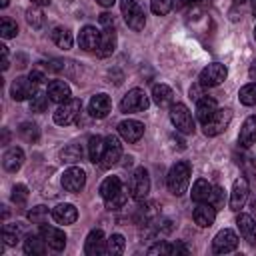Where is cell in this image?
I'll return each mask as SVG.
<instances>
[{
    "label": "cell",
    "instance_id": "4",
    "mask_svg": "<svg viewBox=\"0 0 256 256\" xmlns=\"http://www.w3.org/2000/svg\"><path fill=\"white\" fill-rule=\"evenodd\" d=\"M80 112H82V102L78 98H70L66 102H62L56 112H54V122L58 126H70L74 124L78 118H80Z\"/></svg>",
    "mask_w": 256,
    "mask_h": 256
},
{
    "label": "cell",
    "instance_id": "41",
    "mask_svg": "<svg viewBox=\"0 0 256 256\" xmlns=\"http://www.w3.org/2000/svg\"><path fill=\"white\" fill-rule=\"evenodd\" d=\"M128 190H130V188L126 186V188H122L112 200H106V208H108V210H118V208H122V206L126 204V200H128Z\"/></svg>",
    "mask_w": 256,
    "mask_h": 256
},
{
    "label": "cell",
    "instance_id": "40",
    "mask_svg": "<svg viewBox=\"0 0 256 256\" xmlns=\"http://www.w3.org/2000/svg\"><path fill=\"white\" fill-rule=\"evenodd\" d=\"M0 34H2V38H14L18 34V24L10 18H2L0 20Z\"/></svg>",
    "mask_w": 256,
    "mask_h": 256
},
{
    "label": "cell",
    "instance_id": "37",
    "mask_svg": "<svg viewBox=\"0 0 256 256\" xmlns=\"http://www.w3.org/2000/svg\"><path fill=\"white\" fill-rule=\"evenodd\" d=\"M106 246H108V254H122L124 248H126V240H124L122 234H112L108 238Z\"/></svg>",
    "mask_w": 256,
    "mask_h": 256
},
{
    "label": "cell",
    "instance_id": "30",
    "mask_svg": "<svg viewBox=\"0 0 256 256\" xmlns=\"http://www.w3.org/2000/svg\"><path fill=\"white\" fill-rule=\"evenodd\" d=\"M46 240L42 236H34V234H28L26 240H24V252L30 254V256H42L46 252Z\"/></svg>",
    "mask_w": 256,
    "mask_h": 256
},
{
    "label": "cell",
    "instance_id": "44",
    "mask_svg": "<svg viewBox=\"0 0 256 256\" xmlns=\"http://www.w3.org/2000/svg\"><path fill=\"white\" fill-rule=\"evenodd\" d=\"M26 20H28V24H30L32 28H40V26L44 24V16H42V12H40L36 6H32V8L26 10Z\"/></svg>",
    "mask_w": 256,
    "mask_h": 256
},
{
    "label": "cell",
    "instance_id": "26",
    "mask_svg": "<svg viewBox=\"0 0 256 256\" xmlns=\"http://www.w3.org/2000/svg\"><path fill=\"white\" fill-rule=\"evenodd\" d=\"M218 110V102L212 98V96H202L198 102H196V116L202 124H206Z\"/></svg>",
    "mask_w": 256,
    "mask_h": 256
},
{
    "label": "cell",
    "instance_id": "14",
    "mask_svg": "<svg viewBox=\"0 0 256 256\" xmlns=\"http://www.w3.org/2000/svg\"><path fill=\"white\" fill-rule=\"evenodd\" d=\"M110 110H112V102H110V96L108 94H94L90 98V102H88V112L96 120L106 118L110 114Z\"/></svg>",
    "mask_w": 256,
    "mask_h": 256
},
{
    "label": "cell",
    "instance_id": "57",
    "mask_svg": "<svg viewBox=\"0 0 256 256\" xmlns=\"http://www.w3.org/2000/svg\"><path fill=\"white\" fill-rule=\"evenodd\" d=\"M254 38H256V26H254Z\"/></svg>",
    "mask_w": 256,
    "mask_h": 256
},
{
    "label": "cell",
    "instance_id": "8",
    "mask_svg": "<svg viewBox=\"0 0 256 256\" xmlns=\"http://www.w3.org/2000/svg\"><path fill=\"white\" fill-rule=\"evenodd\" d=\"M230 120H232V110L230 108H218L216 114L206 124H202L204 126V134L206 136H218V134H222L230 126Z\"/></svg>",
    "mask_w": 256,
    "mask_h": 256
},
{
    "label": "cell",
    "instance_id": "6",
    "mask_svg": "<svg viewBox=\"0 0 256 256\" xmlns=\"http://www.w3.org/2000/svg\"><path fill=\"white\" fill-rule=\"evenodd\" d=\"M150 106V100L146 96V92L142 88H132L126 92V96L120 102V110L124 114H132V112H144Z\"/></svg>",
    "mask_w": 256,
    "mask_h": 256
},
{
    "label": "cell",
    "instance_id": "32",
    "mask_svg": "<svg viewBox=\"0 0 256 256\" xmlns=\"http://www.w3.org/2000/svg\"><path fill=\"white\" fill-rule=\"evenodd\" d=\"M104 144H106V138L94 134L88 138V156H90V162H100L102 158V152H104Z\"/></svg>",
    "mask_w": 256,
    "mask_h": 256
},
{
    "label": "cell",
    "instance_id": "35",
    "mask_svg": "<svg viewBox=\"0 0 256 256\" xmlns=\"http://www.w3.org/2000/svg\"><path fill=\"white\" fill-rule=\"evenodd\" d=\"M18 134H20L26 142H36L38 136H40V130H38V126H36L34 122H22L20 128H18Z\"/></svg>",
    "mask_w": 256,
    "mask_h": 256
},
{
    "label": "cell",
    "instance_id": "12",
    "mask_svg": "<svg viewBox=\"0 0 256 256\" xmlns=\"http://www.w3.org/2000/svg\"><path fill=\"white\" fill-rule=\"evenodd\" d=\"M36 92H38V86H36L30 78H24V76L16 78V80L12 82V86H10V94H12V98H14L16 102H22V100H26V98H32Z\"/></svg>",
    "mask_w": 256,
    "mask_h": 256
},
{
    "label": "cell",
    "instance_id": "19",
    "mask_svg": "<svg viewBox=\"0 0 256 256\" xmlns=\"http://www.w3.org/2000/svg\"><path fill=\"white\" fill-rule=\"evenodd\" d=\"M100 30H96L94 26H84L82 30H80V34H78V44H80V48L82 50H86V52H96V48H98V44H100Z\"/></svg>",
    "mask_w": 256,
    "mask_h": 256
},
{
    "label": "cell",
    "instance_id": "29",
    "mask_svg": "<svg viewBox=\"0 0 256 256\" xmlns=\"http://www.w3.org/2000/svg\"><path fill=\"white\" fill-rule=\"evenodd\" d=\"M212 188H214V186H212L208 180L198 178V180L194 182V186H192L190 196H192L194 202H208V198H210V194H212Z\"/></svg>",
    "mask_w": 256,
    "mask_h": 256
},
{
    "label": "cell",
    "instance_id": "18",
    "mask_svg": "<svg viewBox=\"0 0 256 256\" xmlns=\"http://www.w3.org/2000/svg\"><path fill=\"white\" fill-rule=\"evenodd\" d=\"M192 218L200 228H210L216 220V208L210 202H198V206L192 212Z\"/></svg>",
    "mask_w": 256,
    "mask_h": 256
},
{
    "label": "cell",
    "instance_id": "42",
    "mask_svg": "<svg viewBox=\"0 0 256 256\" xmlns=\"http://www.w3.org/2000/svg\"><path fill=\"white\" fill-rule=\"evenodd\" d=\"M26 200H28V188H26L24 184H16V186L12 188V202H14L16 206H24Z\"/></svg>",
    "mask_w": 256,
    "mask_h": 256
},
{
    "label": "cell",
    "instance_id": "56",
    "mask_svg": "<svg viewBox=\"0 0 256 256\" xmlns=\"http://www.w3.org/2000/svg\"><path fill=\"white\" fill-rule=\"evenodd\" d=\"M246 0H234V4H244Z\"/></svg>",
    "mask_w": 256,
    "mask_h": 256
},
{
    "label": "cell",
    "instance_id": "36",
    "mask_svg": "<svg viewBox=\"0 0 256 256\" xmlns=\"http://www.w3.org/2000/svg\"><path fill=\"white\" fill-rule=\"evenodd\" d=\"M48 216H52V212L46 208V206H34L30 212H28V220L32 222V224H46V220H48Z\"/></svg>",
    "mask_w": 256,
    "mask_h": 256
},
{
    "label": "cell",
    "instance_id": "20",
    "mask_svg": "<svg viewBox=\"0 0 256 256\" xmlns=\"http://www.w3.org/2000/svg\"><path fill=\"white\" fill-rule=\"evenodd\" d=\"M236 226H238V230H240V236H242L248 244H254V242H256V222H254V218H252L250 214L240 212V214L236 216Z\"/></svg>",
    "mask_w": 256,
    "mask_h": 256
},
{
    "label": "cell",
    "instance_id": "7",
    "mask_svg": "<svg viewBox=\"0 0 256 256\" xmlns=\"http://www.w3.org/2000/svg\"><path fill=\"white\" fill-rule=\"evenodd\" d=\"M228 76V68L220 62H212L208 64L206 68H202L200 76H198V82L204 86V88H212V86H218L226 80Z\"/></svg>",
    "mask_w": 256,
    "mask_h": 256
},
{
    "label": "cell",
    "instance_id": "16",
    "mask_svg": "<svg viewBox=\"0 0 256 256\" xmlns=\"http://www.w3.org/2000/svg\"><path fill=\"white\" fill-rule=\"evenodd\" d=\"M108 240H104V232L102 230H92L88 236H86V242H84V252L88 256H100V254H108V246H106Z\"/></svg>",
    "mask_w": 256,
    "mask_h": 256
},
{
    "label": "cell",
    "instance_id": "13",
    "mask_svg": "<svg viewBox=\"0 0 256 256\" xmlns=\"http://www.w3.org/2000/svg\"><path fill=\"white\" fill-rule=\"evenodd\" d=\"M40 236H42V238L46 240V244H48L52 250H56V252L64 250V246H66V234H64L60 228H56V226L40 224Z\"/></svg>",
    "mask_w": 256,
    "mask_h": 256
},
{
    "label": "cell",
    "instance_id": "53",
    "mask_svg": "<svg viewBox=\"0 0 256 256\" xmlns=\"http://www.w3.org/2000/svg\"><path fill=\"white\" fill-rule=\"evenodd\" d=\"M34 6H48L50 4V0H30Z\"/></svg>",
    "mask_w": 256,
    "mask_h": 256
},
{
    "label": "cell",
    "instance_id": "25",
    "mask_svg": "<svg viewBox=\"0 0 256 256\" xmlns=\"http://www.w3.org/2000/svg\"><path fill=\"white\" fill-rule=\"evenodd\" d=\"M46 94H48L50 102H58V104L70 100V96H72V94H70V86H68L64 80H52V82L48 84Z\"/></svg>",
    "mask_w": 256,
    "mask_h": 256
},
{
    "label": "cell",
    "instance_id": "9",
    "mask_svg": "<svg viewBox=\"0 0 256 256\" xmlns=\"http://www.w3.org/2000/svg\"><path fill=\"white\" fill-rule=\"evenodd\" d=\"M84 184H86V172L80 166H70L68 170H64V174H62V188L66 192L76 194V192H80L84 188Z\"/></svg>",
    "mask_w": 256,
    "mask_h": 256
},
{
    "label": "cell",
    "instance_id": "52",
    "mask_svg": "<svg viewBox=\"0 0 256 256\" xmlns=\"http://www.w3.org/2000/svg\"><path fill=\"white\" fill-rule=\"evenodd\" d=\"M96 2H98L100 6H104V8H110V6H112L116 0H96Z\"/></svg>",
    "mask_w": 256,
    "mask_h": 256
},
{
    "label": "cell",
    "instance_id": "47",
    "mask_svg": "<svg viewBox=\"0 0 256 256\" xmlns=\"http://www.w3.org/2000/svg\"><path fill=\"white\" fill-rule=\"evenodd\" d=\"M28 78H30V80H32L36 86H40V84L44 82V72L36 68V70H32V72H30V76H28Z\"/></svg>",
    "mask_w": 256,
    "mask_h": 256
},
{
    "label": "cell",
    "instance_id": "11",
    "mask_svg": "<svg viewBox=\"0 0 256 256\" xmlns=\"http://www.w3.org/2000/svg\"><path fill=\"white\" fill-rule=\"evenodd\" d=\"M122 158V144L116 136H108L106 138V144H104V152H102V158H100V166L102 168H110L114 166L118 160Z\"/></svg>",
    "mask_w": 256,
    "mask_h": 256
},
{
    "label": "cell",
    "instance_id": "48",
    "mask_svg": "<svg viewBox=\"0 0 256 256\" xmlns=\"http://www.w3.org/2000/svg\"><path fill=\"white\" fill-rule=\"evenodd\" d=\"M200 88H204V86H202V84H200V82H198V84H196V86H192V88H190V98H194V100H196V102H198V100H200V98H202V96H204V94H202V90H200Z\"/></svg>",
    "mask_w": 256,
    "mask_h": 256
},
{
    "label": "cell",
    "instance_id": "50",
    "mask_svg": "<svg viewBox=\"0 0 256 256\" xmlns=\"http://www.w3.org/2000/svg\"><path fill=\"white\" fill-rule=\"evenodd\" d=\"M196 2H202V0H178L176 8H184V6H190V4H196Z\"/></svg>",
    "mask_w": 256,
    "mask_h": 256
},
{
    "label": "cell",
    "instance_id": "51",
    "mask_svg": "<svg viewBox=\"0 0 256 256\" xmlns=\"http://www.w3.org/2000/svg\"><path fill=\"white\" fill-rule=\"evenodd\" d=\"M248 76H250L252 80H256V60L250 64V68H248Z\"/></svg>",
    "mask_w": 256,
    "mask_h": 256
},
{
    "label": "cell",
    "instance_id": "54",
    "mask_svg": "<svg viewBox=\"0 0 256 256\" xmlns=\"http://www.w3.org/2000/svg\"><path fill=\"white\" fill-rule=\"evenodd\" d=\"M252 2V12H254V16H256V0H250Z\"/></svg>",
    "mask_w": 256,
    "mask_h": 256
},
{
    "label": "cell",
    "instance_id": "33",
    "mask_svg": "<svg viewBox=\"0 0 256 256\" xmlns=\"http://www.w3.org/2000/svg\"><path fill=\"white\" fill-rule=\"evenodd\" d=\"M238 100L240 104L244 106H254L256 104V82H250V84H244L238 92Z\"/></svg>",
    "mask_w": 256,
    "mask_h": 256
},
{
    "label": "cell",
    "instance_id": "46",
    "mask_svg": "<svg viewBox=\"0 0 256 256\" xmlns=\"http://www.w3.org/2000/svg\"><path fill=\"white\" fill-rule=\"evenodd\" d=\"M100 24H102L104 28H114V18H112V14L102 12V14H100Z\"/></svg>",
    "mask_w": 256,
    "mask_h": 256
},
{
    "label": "cell",
    "instance_id": "3",
    "mask_svg": "<svg viewBox=\"0 0 256 256\" xmlns=\"http://www.w3.org/2000/svg\"><path fill=\"white\" fill-rule=\"evenodd\" d=\"M120 10H122V16H124L126 24H128L132 30H136V32L144 30V26H146V16H144L142 6H140L136 0H120Z\"/></svg>",
    "mask_w": 256,
    "mask_h": 256
},
{
    "label": "cell",
    "instance_id": "27",
    "mask_svg": "<svg viewBox=\"0 0 256 256\" xmlns=\"http://www.w3.org/2000/svg\"><path fill=\"white\" fill-rule=\"evenodd\" d=\"M152 100L158 106H170V104H174V92L166 84H154L152 86Z\"/></svg>",
    "mask_w": 256,
    "mask_h": 256
},
{
    "label": "cell",
    "instance_id": "22",
    "mask_svg": "<svg viewBox=\"0 0 256 256\" xmlns=\"http://www.w3.org/2000/svg\"><path fill=\"white\" fill-rule=\"evenodd\" d=\"M52 218H54L58 224H64V226H66V224H74L76 218H78V210H76L74 204L64 202V204H58V206L52 208Z\"/></svg>",
    "mask_w": 256,
    "mask_h": 256
},
{
    "label": "cell",
    "instance_id": "43",
    "mask_svg": "<svg viewBox=\"0 0 256 256\" xmlns=\"http://www.w3.org/2000/svg\"><path fill=\"white\" fill-rule=\"evenodd\" d=\"M146 252H148L150 256H156V254H160V256H170V254H172V244H168V242H164V240H158V242L152 244Z\"/></svg>",
    "mask_w": 256,
    "mask_h": 256
},
{
    "label": "cell",
    "instance_id": "31",
    "mask_svg": "<svg viewBox=\"0 0 256 256\" xmlns=\"http://www.w3.org/2000/svg\"><path fill=\"white\" fill-rule=\"evenodd\" d=\"M50 38H52V42H54L58 48H62V50H70V48H72V32H70L68 28H64V26H56V28L50 32Z\"/></svg>",
    "mask_w": 256,
    "mask_h": 256
},
{
    "label": "cell",
    "instance_id": "38",
    "mask_svg": "<svg viewBox=\"0 0 256 256\" xmlns=\"http://www.w3.org/2000/svg\"><path fill=\"white\" fill-rule=\"evenodd\" d=\"M48 94H42V92H36L32 98H30V110L32 112H44L48 108Z\"/></svg>",
    "mask_w": 256,
    "mask_h": 256
},
{
    "label": "cell",
    "instance_id": "21",
    "mask_svg": "<svg viewBox=\"0 0 256 256\" xmlns=\"http://www.w3.org/2000/svg\"><path fill=\"white\" fill-rule=\"evenodd\" d=\"M114 50H116V32L114 28H104L100 34V44L96 48V54L100 58H108L114 54Z\"/></svg>",
    "mask_w": 256,
    "mask_h": 256
},
{
    "label": "cell",
    "instance_id": "1",
    "mask_svg": "<svg viewBox=\"0 0 256 256\" xmlns=\"http://www.w3.org/2000/svg\"><path fill=\"white\" fill-rule=\"evenodd\" d=\"M188 182H190V164L184 162V160H180L168 172V178H166L168 190L174 196H182L188 190Z\"/></svg>",
    "mask_w": 256,
    "mask_h": 256
},
{
    "label": "cell",
    "instance_id": "39",
    "mask_svg": "<svg viewBox=\"0 0 256 256\" xmlns=\"http://www.w3.org/2000/svg\"><path fill=\"white\" fill-rule=\"evenodd\" d=\"M174 6V0H150V10L156 14V16H164L172 10Z\"/></svg>",
    "mask_w": 256,
    "mask_h": 256
},
{
    "label": "cell",
    "instance_id": "34",
    "mask_svg": "<svg viewBox=\"0 0 256 256\" xmlns=\"http://www.w3.org/2000/svg\"><path fill=\"white\" fill-rule=\"evenodd\" d=\"M82 154H84V150H82L80 144H68V146L60 152V158H62L64 162H68V164H74V162L82 160Z\"/></svg>",
    "mask_w": 256,
    "mask_h": 256
},
{
    "label": "cell",
    "instance_id": "2",
    "mask_svg": "<svg viewBox=\"0 0 256 256\" xmlns=\"http://www.w3.org/2000/svg\"><path fill=\"white\" fill-rule=\"evenodd\" d=\"M170 120H172L174 128L178 132H182V134H194V130H196L192 112L184 104H180V102L170 104Z\"/></svg>",
    "mask_w": 256,
    "mask_h": 256
},
{
    "label": "cell",
    "instance_id": "15",
    "mask_svg": "<svg viewBox=\"0 0 256 256\" xmlns=\"http://www.w3.org/2000/svg\"><path fill=\"white\" fill-rule=\"evenodd\" d=\"M248 198V180L246 178H236L232 184V192H230V210L240 212V208L246 204Z\"/></svg>",
    "mask_w": 256,
    "mask_h": 256
},
{
    "label": "cell",
    "instance_id": "49",
    "mask_svg": "<svg viewBox=\"0 0 256 256\" xmlns=\"http://www.w3.org/2000/svg\"><path fill=\"white\" fill-rule=\"evenodd\" d=\"M188 252H190V248L186 244H182V242L172 244V254H188Z\"/></svg>",
    "mask_w": 256,
    "mask_h": 256
},
{
    "label": "cell",
    "instance_id": "17",
    "mask_svg": "<svg viewBox=\"0 0 256 256\" xmlns=\"http://www.w3.org/2000/svg\"><path fill=\"white\" fill-rule=\"evenodd\" d=\"M118 134L126 142H138L144 136V124L140 120H122L118 124Z\"/></svg>",
    "mask_w": 256,
    "mask_h": 256
},
{
    "label": "cell",
    "instance_id": "24",
    "mask_svg": "<svg viewBox=\"0 0 256 256\" xmlns=\"http://www.w3.org/2000/svg\"><path fill=\"white\" fill-rule=\"evenodd\" d=\"M238 144L242 148H250L252 144H256V116H248L244 120L238 134Z\"/></svg>",
    "mask_w": 256,
    "mask_h": 256
},
{
    "label": "cell",
    "instance_id": "23",
    "mask_svg": "<svg viewBox=\"0 0 256 256\" xmlns=\"http://www.w3.org/2000/svg\"><path fill=\"white\" fill-rule=\"evenodd\" d=\"M22 164H24V152H22V148L12 146V148H8V150L4 152V156H2V166H4L6 172H18Z\"/></svg>",
    "mask_w": 256,
    "mask_h": 256
},
{
    "label": "cell",
    "instance_id": "55",
    "mask_svg": "<svg viewBox=\"0 0 256 256\" xmlns=\"http://www.w3.org/2000/svg\"><path fill=\"white\" fill-rule=\"evenodd\" d=\"M0 6H2V8H6V6H8V0H0Z\"/></svg>",
    "mask_w": 256,
    "mask_h": 256
},
{
    "label": "cell",
    "instance_id": "10",
    "mask_svg": "<svg viewBox=\"0 0 256 256\" xmlns=\"http://www.w3.org/2000/svg\"><path fill=\"white\" fill-rule=\"evenodd\" d=\"M236 246H238V236H236V232L230 230V228L220 230V232L214 236V240H212V250H214V254L232 252V250H236Z\"/></svg>",
    "mask_w": 256,
    "mask_h": 256
},
{
    "label": "cell",
    "instance_id": "5",
    "mask_svg": "<svg viewBox=\"0 0 256 256\" xmlns=\"http://www.w3.org/2000/svg\"><path fill=\"white\" fill-rule=\"evenodd\" d=\"M128 188H130V196L136 202H142V200L148 198V192H150V176H148V170L144 166H140V168L134 170V174L130 176Z\"/></svg>",
    "mask_w": 256,
    "mask_h": 256
},
{
    "label": "cell",
    "instance_id": "45",
    "mask_svg": "<svg viewBox=\"0 0 256 256\" xmlns=\"http://www.w3.org/2000/svg\"><path fill=\"white\" fill-rule=\"evenodd\" d=\"M208 202H210L216 210L222 208L224 202H226V194H224V190H222L220 186H214V188H212V194H210V198H208Z\"/></svg>",
    "mask_w": 256,
    "mask_h": 256
},
{
    "label": "cell",
    "instance_id": "28",
    "mask_svg": "<svg viewBox=\"0 0 256 256\" xmlns=\"http://www.w3.org/2000/svg\"><path fill=\"white\" fill-rule=\"evenodd\" d=\"M122 188H124V186H122V182H120L118 176H108V178H104L102 184H100V196H102L104 200H112Z\"/></svg>",
    "mask_w": 256,
    "mask_h": 256
}]
</instances>
